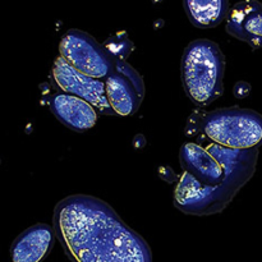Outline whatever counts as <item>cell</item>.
<instances>
[{"instance_id": "obj_1", "label": "cell", "mask_w": 262, "mask_h": 262, "mask_svg": "<svg viewBox=\"0 0 262 262\" xmlns=\"http://www.w3.org/2000/svg\"><path fill=\"white\" fill-rule=\"evenodd\" d=\"M53 228L73 262H152L146 241L94 196L72 194L59 201Z\"/></svg>"}, {"instance_id": "obj_2", "label": "cell", "mask_w": 262, "mask_h": 262, "mask_svg": "<svg viewBox=\"0 0 262 262\" xmlns=\"http://www.w3.org/2000/svg\"><path fill=\"white\" fill-rule=\"evenodd\" d=\"M257 160L258 148L229 150L199 135L181 147L174 206L194 216L219 214L252 178Z\"/></svg>"}, {"instance_id": "obj_3", "label": "cell", "mask_w": 262, "mask_h": 262, "mask_svg": "<svg viewBox=\"0 0 262 262\" xmlns=\"http://www.w3.org/2000/svg\"><path fill=\"white\" fill-rule=\"evenodd\" d=\"M191 119L186 128L188 136L202 135L229 150H253L262 145V115L255 110L223 107Z\"/></svg>"}, {"instance_id": "obj_4", "label": "cell", "mask_w": 262, "mask_h": 262, "mask_svg": "<svg viewBox=\"0 0 262 262\" xmlns=\"http://www.w3.org/2000/svg\"><path fill=\"white\" fill-rule=\"evenodd\" d=\"M181 72L184 91L197 106H207L224 92L225 55L214 41H192L182 55Z\"/></svg>"}, {"instance_id": "obj_5", "label": "cell", "mask_w": 262, "mask_h": 262, "mask_svg": "<svg viewBox=\"0 0 262 262\" xmlns=\"http://www.w3.org/2000/svg\"><path fill=\"white\" fill-rule=\"evenodd\" d=\"M60 56L79 73L105 81L115 71V60L104 45L81 30H69L59 45Z\"/></svg>"}, {"instance_id": "obj_6", "label": "cell", "mask_w": 262, "mask_h": 262, "mask_svg": "<svg viewBox=\"0 0 262 262\" xmlns=\"http://www.w3.org/2000/svg\"><path fill=\"white\" fill-rule=\"evenodd\" d=\"M53 79L56 87L64 94L73 95L89 102L100 114L115 115L106 97L105 82L79 73L72 68L60 55L53 67Z\"/></svg>"}, {"instance_id": "obj_7", "label": "cell", "mask_w": 262, "mask_h": 262, "mask_svg": "<svg viewBox=\"0 0 262 262\" xmlns=\"http://www.w3.org/2000/svg\"><path fill=\"white\" fill-rule=\"evenodd\" d=\"M104 82L107 101L115 114L127 117L137 113L145 97V83L133 67L127 61H115V71Z\"/></svg>"}, {"instance_id": "obj_8", "label": "cell", "mask_w": 262, "mask_h": 262, "mask_svg": "<svg viewBox=\"0 0 262 262\" xmlns=\"http://www.w3.org/2000/svg\"><path fill=\"white\" fill-rule=\"evenodd\" d=\"M49 106L59 122L76 132H86L97 122L96 109L73 95L58 92L50 99Z\"/></svg>"}, {"instance_id": "obj_9", "label": "cell", "mask_w": 262, "mask_h": 262, "mask_svg": "<svg viewBox=\"0 0 262 262\" xmlns=\"http://www.w3.org/2000/svg\"><path fill=\"white\" fill-rule=\"evenodd\" d=\"M56 235L48 224H36L18 235L10 248L13 262H41L54 246Z\"/></svg>"}, {"instance_id": "obj_10", "label": "cell", "mask_w": 262, "mask_h": 262, "mask_svg": "<svg viewBox=\"0 0 262 262\" xmlns=\"http://www.w3.org/2000/svg\"><path fill=\"white\" fill-rule=\"evenodd\" d=\"M183 7L192 25L199 28L216 27L224 19L227 20L230 12V4L228 0H187L183 3Z\"/></svg>"}, {"instance_id": "obj_11", "label": "cell", "mask_w": 262, "mask_h": 262, "mask_svg": "<svg viewBox=\"0 0 262 262\" xmlns=\"http://www.w3.org/2000/svg\"><path fill=\"white\" fill-rule=\"evenodd\" d=\"M235 38L248 43L252 49L262 48V8L245 18Z\"/></svg>"}, {"instance_id": "obj_12", "label": "cell", "mask_w": 262, "mask_h": 262, "mask_svg": "<svg viewBox=\"0 0 262 262\" xmlns=\"http://www.w3.org/2000/svg\"><path fill=\"white\" fill-rule=\"evenodd\" d=\"M262 4L255 0H246V2L237 3L233 8H230V12L227 18V32L235 37L237 32L239 31L243 20L250 13L255 10L261 9Z\"/></svg>"}, {"instance_id": "obj_13", "label": "cell", "mask_w": 262, "mask_h": 262, "mask_svg": "<svg viewBox=\"0 0 262 262\" xmlns=\"http://www.w3.org/2000/svg\"><path fill=\"white\" fill-rule=\"evenodd\" d=\"M102 45L115 61H125L135 49V45L124 31H119L107 37Z\"/></svg>"}, {"instance_id": "obj_14", "label": "cell", "mask_w": 262, "mask_h": 262, "mask_svg": "<svg viewBox=\"0 0 262 262\" xmlns=\"http://www.w3.org/2000/svg\"><path fill=\"white\" fill-rule=\"evenodd\" d=\"M251 84L246 81H239L238 83H235L234 89H233V94L237 99H246L248 95L251 94Z\"/></svg>"}, {"instance_id": "obj_15", "label": "cell", "mask_w": 262, "mask_h": 262, "mask_svg": "<svg viewBox=\"0 0 262 262\" xmlns=\"http://www.w3.org/2000/svg\"><path fill=\"white\" fill-rule=\"evenodd\" d=\"M159 177H160L164 182H166V183H174V182L179 179L177 178V174L174 173V170L170 166H161V168L159 169Z\"/></svg>"}]
</instances>
